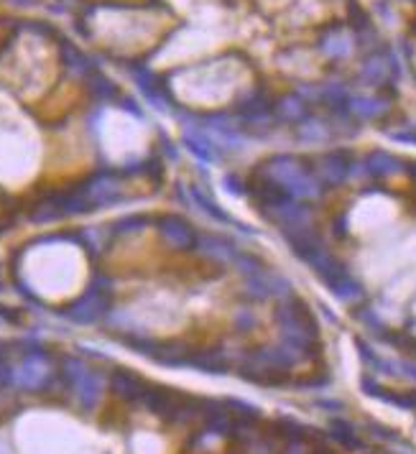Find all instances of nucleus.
Masks as SVG:
<instances>
[{
    "label": "nucleus",
    "mask_w": 416,
    "mask_h": 454,
    "mask_svg": "<svg viewBox=\"0 0 416 454\" xmlns=\"http://www.w3.org/2000/svg\"><path fill=\"white\" fill-rule=\"evenodd\" d=\"M90 92L95 95V100H100V103H110V100H116L118 97V90L116 84L110 82L108 77H103V74H90Z\"/></svg>",
    "instance_id": "7c9ffc66"
},
{
    "label": "nucleus",
    "mask_w": 416,
    "mask_h": 454,
    "mask_svg": "<svg viewBox=\"0 0 416 454\" xmlns=\"http://www.w3.org/2000/svg\"><path fill=\"white\" fill-rule=\"evenodd\" d=\"M388 138H390V141H398V143H409V146H416V133H414V130H390Z\"/></svg>",
    "instance_id": "4c0bfd02"
},
{
    "label": "nucleus",
    "mask_w": 416,
    "mask_h": 454,
    "mask_svg": "<svg viewBox=\"0 0 416 454\" xmlns=\"http://www.w3.org/2000/svg\"><path fill=\"white\" fill-rule=\"evenodd\" d=\"M110 309V288H100L90 283V288L79 296L77 301H72L64 309V317L77 324H95L97 319H103Z\"/></svg>",
    "instance_id": "7ed1b4c3"
},
{
    "label": "nucleus",
    "mask_w": 416,
    "mask_h": 454,
    "mask_svg": "<svg viewBox=\"0 0 416 454\" xmlns=\"http://www.w3.org/2000/svg\"><path fill=\"white\" fill-rule=\"evenodd\" d=\"M232 266H235L240 273L245 276H253V273H261L263 271V263L258 261L256 256H250V253H243V250H237L235 261H232Z\"/></svg>",
    "instance_id": "72a5a7b5"
},
{
    "label": "nucleus",
    "mask_w": 416,
    "mask_h": 454,
    "mask_svg": "<svg viewBox=\"0 0 416 454\" xmlns=\"http://www.w3.org/2000/svg\"><path fill=\"white\" fill-rule=\"evenodd\" d=\"M82 197L87 199V205L90 207H105V205H113L118 202V179H116V171H100L95 176L84 181L82 186H77Z\"/></svg>",
    "instance_id": "423d86ee"
},
{
    "label": "nucleus",
    "mask_w": 416,
    "mask_h": 454,
    "mask_svg": "<svg viewBox=\"0 0 416 454\" xmlns=\"http://www.w3.org/2000/svg\"><path fill=\"white\" fill-rule=\"evenodd\" d=\"M181 143L186 146V151L194 156L197 161H202V164H212V161L218 159V151H215V143L207 138V135H202L197 130H186L184 138H181Z\"/></svg>",
    "instance_id": "aec40b11"
},
{
    "label": "nucleus",
    "mask_w": 416,
    "mask_h": 454,
    "mask_svg": "<svg viewBox=\"0 0 416 454\" xmlns=\"http://www.w3.org/2000/svg\"><path fill=\"white\" fill-rule=\"evenodd\" d=\"M8 3H13V6H33L36 0H8Z\"/></svg>",
    "instance_id": "a18cd8bd"
},
{
    "label": "nucleus",
    "mask_w": 416,
    "mask_h": 454,
    "mask_svg": "<svg viewBox=\"0 0 416 454\" xmlns=\"http://www.w3.org/2000/svg\"><path fill=\"white\" fill-rule=\"evenodd\" d=\"M227 409H230V414L235 416L240 424H256L258 419H261V411L253 406V403L248 401H240V398H227V401H223Z\"/></svg>",
    "instance_id": "c85d7f7f"
},
{
    "label": "nucleus",
    "mask_w": 416,
    "mask_h": 454,
    "mask_svg": "<svg viewBox=\"0 0 416 454\" xmlns=\"http://www.w3.org/2000/svg\"><path fill=\"white\" fill-rule=\"evenodd\" d=\"M223 184L227 186V192L230 194H237V197H243V194H248V184H245L240 176H235V174H225L223 176Z\"/></svg>",
    "instance_id": "c9c22d12"
},
{
    "label": "nucleus",
    "mask_w": 416,
    "mask_h": 454,
    "mask_svg": "<svg viewBox=\"0 0 416 454\" xmlns=\"http://www.w3.org/2000/svg\"><path fill=\"white\" fill-rule=\"evenodd\" d=\"M320 409H327V411H342V403L339 401H317Z\"/></svg>",
    "instance_id": "79ce46f5"
},
{
    "label": "nucleus",
    "mask_w": 416,
    "mask_h": 454,
    "mask_svg": "<svg viewBox=\"0 0 416 454\" xmlns=\"http://www.w3.org/2000/svg\"><path fill=\"white\" fill-rule=\"evenodd\" d=\"M110 388L116 390V396L123 398V401H141L148 385L141 375H135V373L125 370V368H118L110 375Z\"/></svg>",
    "instance_id": "f8f14e48"
},
{
    "label": "nucleus",
    "mask_w": 416,
    "mask_h": 454,
    "mask_svg": "<svg viewBox=\"0 0 416 454\" xmlns=\"http://www.w3.org/2000/svg\"><path fill=\"white\" fill-rule=\"evenodd\" d=\"M179 396H181L179 390L167 388V385H148L141 401L146 403V409L151 411V414L161 416L164 421H169L174 409H176V403H179Z\"/></svg>",
    "instance_id": "1a4fd4ad"
},
{
    "label": "nucleus",
    "mask_w": 416,
    "mask_h": 454,
    "mask_svg": "<svg viewBox=\"0 0 416 454\" xmlns=\"http://www.w3.org/2000/svg\"><path fill=\"white\" fill-rule=\"evenodd\" d=\"M347 113L360 118V120H373V118H381L388 113V103L381 97H350Z\"/></svg>",
    "instance_id": "6ab92c4d"
},
{
    "label": "nucleus",
    "mask_w": 416,
    "mask_h": 454,
    "mask_svg": "<svg viewBox=\"0 0 416 454\" xmlns=\"http://www.w3.org/2000/svg\"><path fill=\"white\" fill-rule=\"evenodd\" d=\"M309 454H330L327 449H317V452H309Z\"/></svg>",
    "instance_id": "49530a36"
},
{
    "label": "nucleus",
    "mask_w": 416,
    "mask_h": 454,
    "mask_svg": "<svg viewBox=\"0 0 416 454\" xmlns=\"http://www.w3.org/2000/svg\"><path fill=\"white\" fill-rule=\"evenodd\" d=\"M245 296H250V299H256V301L271 299L269 271H261V273L245 276Z\"/></svg>",
    "instance_id": "bb28decb"
},
{
    "label": "nucleus",
    "mask_w": 416,
    "mask_h": 454,
    "mask_svg": "<svg viewBox=\"0 0 416 454\" xmlns=\"http://www.w3.org/2000/svg\"><path fill=\"white\" fill-rule=\"evenodd\" d=\"M202 416H205V431L210 436H230L232 434L235 421H232L230 411H227V406H225L223 401H205Z\"/></svg>",
    "instance_id": "ddd939ff"
},
{
    "label": "nucleus",
    "mask_w": 416,
    "mask_h": 454,
    "mask_svg": "<svg viewBox=\"0 0 416 454\" xmlns=\"http://www.w3.org/2000/svg\"><path fill=\"white\" fill-rule=\"evenodd\" d=\"M350 166H352V154L345 148H337V151H327L317 159V166H314V176L320 179L322 186H339L342 181L350 176Z\"/></svg>",
    "instance_id": "20e7f679"
},
{
    "label": "nucleus",
    "mask_w": 416,
    "mask_h": 454,
    "mask_svg": "<svg viewBox=\"0 0 416 454\" xmlns=\"http://www.w3.org/2000/svg\"><path fill=\"white\" fill-rule=\"evenodd\" d=\"M258 174L261 179H269L274 184H279L283 192L288 194L291 199H317L322 194V184L320 179L314 176V171H309L304 166V161H299L296 156L291 154H279L266 159L258 166Z\"/></svg>",
    "instance_id": "f257e3e1"
},
{
    "label": "nucleus",
    "mask_w": 416,
    "mask_h": 454,
    "mask_svg": "<svg viewBox=\"0 0 416 454\" xmlns=\"http://www.w3.org/2000/svg\"><path fill=\"white\" fill-rule=\"evenodd\" d=\"M396 375L416 380V363H411V360H401V363H396Z\"/></svg>",
    "instance_id": "58836bf2"
},
{
    "label": "nucleus",
    "mask_w": 416,
    "mask_h": 454,
    "mask_svg": "<svg viewBox=\"0 0 416 454\" xmlns=\"http://www.w3.org/2000/svg\"><path fill=\"white\" fill-rule=\"evenodd\" d=\"M156 227H159V235L167 240L169 248L174 250H194L197 245V232L186 220L176 217V215H161L156 220Z\"/></svg>",
    "instance_id": "39448f33"
},
{
    "label": "nucleus",
    "mask_w": 416,
    "mask_h": 454,
    "mask_svg": "<svg viewBox=\"0 0 416 454\" xmlns=\"http://www.w3.org/2000/svg\"><path fill=\"white\" fill-rule=\"evenodd\" d=\"M296 135H299V141L304 143H325L327 138L332 135V130H330V125H327L325 120L309 115L307 120H301L299 125H296Z\"/></svg>",
    "instance_id": "4be33fe9"
},
{
    "label": "nucleus",
    "mask_w": 416,
    "mask_h": 454,
    "mask_svg": "<svg viewBox=\"0 0 416 454\" xmlns=\"http://www.w3.org/2000/svg\"><path fill=\"white\" fill-rule=\"evenodd\" d=\"M176 192L184 197V202L186 205H192V210H199V212H205L207 217H212V220H218V222H223V225H235L237 230L240 232H245V235H253V230H248L243 222H237V220H232L227 212L223 210V207L215 202V199L210 197V194H205L199 186H189V194H184V184H179L176 186Z\"/></svg>",
    "instance_id": "0eeeda50"
},
{
    "label": "nucleus",
    "mask_w": 416,
    "mask_h": 454,
    "mask_svg": "<svg viewBox=\"0 0 416 454\" xmlns=\"http://www.w3.org/2000/svg\"><path fill=\"white\" fill-rule=\"evenodd\" d=\"M330 436L337 439L339 444L347 449H365L363 439L358 436L355 426H352L350 421H345V419H332V421H330Z\"/></svg>",
    "instance_id": "5701e85b"
},
{
    "label": "nucleus",
    "mask_w": 416,
    "mask_h": 454,
    "mask_svg": "<svg viewBox=\"0 0 416 454\" xmlns=\"http://www.w3.org/2000/svg\"><path fill=\"white\" fill-rule=\"evenodd\" d=\"M151 358L161 365H169V368H181V365H186V360H189V350H186L184 345L169 342V345H156Z\"/></svg>",
    "instance_id": "b1692460"
},
{
    "label": "nucleus",
    "mask_w": 416,
    "mask_h": 454,
    "mask_svg": "<svg viewBox=\"0 0 416 454\" xmlns=\"http://www.w3.org/2000/svg\"><path fill=\"white\" fill-rule=\"evenodd\" d=\"M350 92L345 84H320V103H325L335 115H347V103Z\"/></svg>",
    "instance_id": "412c9836"
},
{
    "label": "nucleus",
    "mask_w": 416,
    "mask_h": 454,
    "mask_svg": "<svg viewBox=\"0 0 416 454\" xmlns=\"http://www.w3.org/2000/svg\"><path fill=\"white\" fill-rule=\"evenodd\" d=\"M46 378H49V368H46V360L41 352H31L21 368L16 370L13 380L23 388H41L46 383Z\"/></svg>",
    "instance_id": "9b49d317"
},
{
    "label": "nucleus",
    "mask_w": 416,
    "mask_h": 454,
    "mask_svg": "<svg viewBox=\"0 0 416 454\" xmlns=\"http://www.w3.org/2000/svg\"><path fill=\"white\" fill-rule=\"evenodd\" d=\"M283 454H309V452H304V441H288Z\"/></svg>",
    "instance_id": "a19ab883"
},
{
    "label": "nucleus",
    "mask_w": 416,
    "mask_h": 454,
    "mask_svg": "<svg viewBox=\"0 0 416 454\" xmlns=\"http://www.w3.org/2000/svg\"><path fill=\"white\" fill-rule=\"evenodd\" d=\"M320 52L330 59H345L350 54V36H347V28L342 23H332V26L322 28Z\"/></svg>",
    "instance_id": "4468645a"
},
{
    "label": "nucleus",
    "mask_w": 416,
    "mask_h": 454,
    "mask_svg": "<svg viewBox=\"0 0 416 454\" xmlns=\"http://www.w3.org/2000/svg\"><path fill=\"white\" fill-rule=\"evenodd\" d=\"M263 217H269L281 230H291V227H307V225H312V210L304 202H299V199L288 197L286 202L263 212Z\"/></svg>",
    "instance_id": "6e6552de"
},
{
    "label": "nucleus",
    "mask_w": 416,
    "mask_h": 454,
    "mask_svg": "<svg viewBox=\"0 0 416 454\" xmlns=\"http://www.w3.org/2000/svg\"><path fill=\"white\" fill-rule=\"evenodd\" d=\"M235 327L240 329V332H250V329L256 327V314H253V309H237Z\"/></svg>",
    "instance_id": "f704fd0d"
},
{
    "label": "nucleus",
    "mask_w": 416,
    "mask_h": 454,
    "mask_svg": "<svg viewBox=\"0 0 416 454\" xmlns=\"http://www.w3.org/2000/svg\"><path fill=\"white\" fill-rule=\"evenodd\" d=\"M355 317H358V319L363 322V324H368V327H371L373 332H378V334H381V332H383V329H386V327H383V322L378 319V317H376V312H373V309H360V312L355 314Z\"/></svg>",
    "instance_id": "e433bc0d"
},
{
    "label": "nucleus",
    "mask_w": 416,
    "mask_h": 454,
    "mask_svg": "<svg viewBox=\"0 0 416 454\" xmlns=\"http://www.w3.org/2000/svg\"><path fill=\"white\" fill-rule=\"evenodd\" d=\"M406 174H409L411 179H414V181H416V161H411L409 166H406Z\"/></svg>",
    "instance_id": "c03bdc74"
},
{
    "label": "nucleus",
    "mask_w": 416,
    "mask_h": 454,
    "mask_svg": "<svg viewBox=\"0 0 416 454\" xmlns=\"http://www.w3.org/2000/svg\"><path fill=\"white\" fill-rule=\"evenodd\" d=\"M371 429H373V434H376L378 439H388V441H396L398 439V434H393L390 429L381 426V424H371Z\"/></svg>",
    "instance_id": "ea45409f"
},
{
    "label": "nucleus",
    "mask_w": 416,
    "mask_h": 454,
    "mask_svg": "<svg viewBox=\"0 0 416 454\" xmlns=\"http://www.w3.org/2000/svg\"><path fill=\"white\" fill-rule=\"evenodd\" d=\"M72 388H74V396H77L79 406L90 411V409H95L97 401H100V393H103V378L97 375V373L87 370L79 380L72 383Z\"/></svg>",
    "instance_id": "dca6fc26"
},
{
    "label": "nucleus",
    "mask_w": 416,
    "mask_h": 454,
    "mask_svg": "<svg viewBox=\"0 0 416 454\" xmlns=\"http://www.w3.org/2000/svg\"><path fill=\"white\" fill-rule=\"evenodd\" d=\"M363 166H365V174L378 176V179L393 176V174H398L403 169L401 166V159H396V156L388 154V151H371V154L365 156Z\"/></svg>",
    "instance_id": "a211bd4d"
},
{
    "label": "nucleus",
    "mask_w": 416,
    "mask_h": 454,
    "mask_svg": "<svg viewBox=\"0 0 416 454\" xmlns=\"http://www.w3.org/2000/svg\"><path fill=\"white\" fill-rule=\"evenodd\" d=\"M345 222H347V217L342 215V217H337L335 220V232H337L339 237H345L347 235V230H345Z\"/></svg>",
    "instance_id": "37998d69"
},
{
    "label": "nucleus",
    "mask_w": 416,
    "mask_h": 454,
    "mask_svg": "<svg viewBox=\"0 0 416 454\" xmlns=\"http://www.w3.org/2000/svg\"><path fill=\"white\" fill-rule=\"evenodd\" d=\"M237 444L232 452L235 454H274V444H271L269 439H263V436H256L253 431H248V434L237 436Z\"/></svg>",
    "instance_id": "a878e982"
},
{
    "label": "nucleus",
    "mask_w": 416,
    "mask_h": 454,
    "mask_svg": "<svg viewBox=\"0 0 416 454\" xmlns=\"http://www.w3.org/2000/svg\"><path fill=\"white\" fill-rule=\"evenodd\" d=\"M146 225H148V217H143V215H128V217H120L113 225V232H116V235H128V232L141 230Z\"/></svg>",
    "instance_id": "473e14b6"
},
{
    "label": "nucleus",
    "mask_w": 416,
    "mask_h": 454,
    "mask_svg": "<svg viewBox=\"0 0 416 454\" xmlns=\"http://www.w3.org/2000/svg\"><path fill=\"white\" fill-rule=\"evenodd\" d=\"M276 429H279V434L286 436L288 441H304L307 436H312V429L294 421V419H279V421H276Z\"/></svg>",
    "instance_id": "2f4dec72"
},
{
    "label": "nucleus",
    "mask_w": 416,
    "mask_h": 454,
    "mask_svg": "<svg viewBox=\"0 0 416 454\" xmlns=\"http://www.w3.org/2000/svg\"><path fill=\"white\" fill-rule=\"evenodd\" d=\"M186 365L199 373H207V375H225V373H227V358H225V352L218 350V347L194 352V355H189Z\"/></svg>",
    "instance_id": "2eb2a0df"
},
{
    "label": "nucleus",
    "mask_w": 416,
    "mask_h": 454,
    "mask_svg": "<svg viewBox=\"0 0 416 454\" xmlns=\"http://www.w3.org/2000/svg\"><path fill=\"white\" fill-rule=\"evenodd\" d=\"M373 398H381L383 403L398 406V409H403V411H416V390H409V393H396V390L378 388Z\"/></svg>",
    "instance_id": "cd10ccee"
},
{
    "label": "nucleus",
    "mask_w": 416,
    "mask_h": 454,
    "mask_svg": "<svg viewBox=\"0 0 416 454\" xmlns=\"http://www.w3.org/2000/svg\"><path fill=\"white\" fill-rule=\"evenodd\" d=\"M330 291H332L339 301H345V304H355V301H360L365 296L363 286H360L350 273H345L342 278H337V281L330 286Z\"/></svg>",
    "instance_id": "393cba45"
},
{
    "label": "nucleus",
    "mask_w": 416,
    "mask_h": 454,
    "mask_svg": "<svg viewBox=\"0 0 416 454\" xmlns=\"http://www.w3.org/2000/svg\"><path fill=\"white\" fill-rule=\"evenodd\" d=\"M276 322H279V329H281V339L288 345L299 347L304 355H317L314 347H317V339H320V329H317V322L309 314L307 304L299 299H283L276 309Z\"/></svg>",
    "instance_id": "f03ea898"
},
{
    "label": "nucleus",
    "mask_w": 416,
    "mask_h": 454,
    "mask_svg": "<svg viewBox=\"0 0 416 454\" xmlns=\"http://www.w3.org/2000/svg\"><path fill=\"white\" fill-rule=\"evenodd\" d=\"M62 57H64V64L69 67L74 74H87L90 77L92 74V64H90V59L84 57V54H79L74 46H69V44H62Z\"/></svg>",
    "instance_id": "c756f323"
},
{
    "label": "nucleus",
    "mask_w": 416,
    "mask_h": 454,
    "mask_svg": "<svg viewBox=\"0 0 416 454\" xmlns=\"http://www.w3.org/2000/svg\"><path fill=\"white\" fill-rule=\"evenodd\" d=\"M194 250H197L199 256L210 258L212 263H220V266H232V261L237 256L235 245L220 235H197Z\"/></svg>",
    "instance_id": "9d476101"
},
{
    "label": "nucleus",
    "mask_w": 416,
    "mask_h": 454,
    "mask_svg": "<svg viewBox=\"0 0 416 454\" xmlns=\"http://www.w3.org/2000/svg\"><path fill=\"white\" fill-rule=\"evenodd\" d=\"M274 115L281 123H296L299 125L301 120L309 118V103H304L296 92L294 95H283L274 103Z\"/></svg>",
    "instance_id": "f3484780"
}]
</instances>
